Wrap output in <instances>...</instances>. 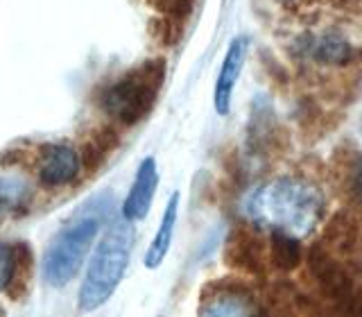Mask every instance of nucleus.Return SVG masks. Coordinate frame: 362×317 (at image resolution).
<instances>
[{"mask_svg":"<svg viewBox=\"0 0 362 317\" xmlns=\"http://www.w3.org/2000/svg\"><path fill=\"white\" fill-rule=\"evenodd\" d=\"M247 218L260 229L305 238L324 215V195L315 184L297 177L274 179L249 195Z\"/></svg>","mask_w":362,"mask_h":317,"instance_id":"obj_1","label":"nucleus"},{"mask_svg":"<svg viewBox=\"0 0 362 317\" xmlns=\"http://www.w3.org/2000/svg\"><path fill=\"white\" fill-rule=\"evenodd\" d=\"M107 213V197L90 200L57 231L43 254V277L52 288H62L75 279L79 267L84 265L86 254L90 252L100 226L105 224Z\"/></svg>","mask_w":362,"mask_h":317,"instance_id":"obj_2","label":"nucleus"},{"mask_svg":"<svg viewBox=\"0 0 362 317\" xmlns=\"http://www.w3.org/2000/svg\"><path fill=\"white\" fill-rule=\"evenodd\" d=\"M134 231L129 222H118L105 234V238L95 247L88 270L79 288V311L93 313L102 309L118 290L132 258Z\"/></svg>","mask_w":362,"mask_h":317,"instance_id":"obj_3","label":"nucleus"},{"mask_svg":"<svg viewBox=\"0 0 362 317\" xmlns=\"http://www.w3.org/2000/svg\"><path fill=\"white\" fill-rule=\"evenodd\" d=\"M165 82V62L152 59L134 71L124 73L116 84L107 88L102 98V107L111 118L124 125L141 122L156 105V98L161 93Z\"/></svg>","mask_w":362,"mask_h":317,"instance_id":"obj_4","label":"nucleus"},{"mask_svg":"<svg viewBox=\"0 0 362 317\" xmlns=\"http://www.w3.org/2000/svg\"><path fill=\"white\" fill-rule=\"evenodd\" d=\"M247 54H249V39L245 34H240V37H235L229 43V48H226L222 66L218 71V79H215L213 107L218 116H229L238 79H240L243 68L247 64Z\"/></svg>","mask_w":362,"mask_h":317,"instance_id":"obj_5","label":"nucleus"},{"mask_svg":"<svg viewBox=\"0 0 362 317\" xmlns=\"http://www.w3.org/2000/svg\"><path fill=\"white\" fill-rule=\"evenodd\" d=\"M156 188H158V168L154 158L147 156L141 161L139 170H136L134 184L122 202V220H127V222L143 220L152 209Z\"/></svg>","mask_w":362,"mask_h":317,"instance_id":"obj_6","label":"nucleus"},{"mask_svg":"<svg viewBox=\"0 0 362 317\" xmlns=\"http://www.w3.org/2000/svg\"><path fill=\"white\" fill-rule=\"evenodd\" d=\"M82 166V156L68 145H45L39 163V179L43 186H64L73 181Z\"/></svg>","mask_w":362,"mask_h":317,"instance_id":"obj_7","label":"nucleus"},{"mask_svg":"<svg viewBox=\"0 0 362 317\" xmlns=\"http://www.w3.org/2000/svg\"><path fill=\"white\" fill-rule=\"evenodd\" d=\"M202 315H247L256 313L254 299L238 286H213L211 294L202 297Z\"/></svg>","mask_w":362,"mask_h":317,"instance_id":"obj_8","label":"nucleus"},{"mask_svg":"<svg viewBox=\"0 0 362 317\" xmlns=\"http://www.w3.org/2000/svg\"><path fill=\"white\" fill-rule=\"evenodd\" d=\"M301 50L305 57H310L315 64H324V66H337V64H346L354 50H351V43L342 39L335 32H324V34H313V37L303 39Z\"/></svg>","mask_w":362,"mask_h":317,"instance_id":"obj_9","label":"nucleus"},{"mask_svg":"<svg viewBox=\"0 0 362 317\" xmlns=\"http://www.w3.org/2000/svg\"><path fill=\"white\" fill-rule=\"evenodd\" d=\"M310 270L315 279L320 281V286L326 294H331L333 299H349L351 292H354V286H351V279L346 277V272L339 267L335 260L320 252V249H315L310 254Z\"/></svg>","mask_w":362,"mask_h":317,"instance_id":"obj_10","label":"nucleus"},{"mask_svg":"<svg viewBox=\"0 0 362 317\" xmlns=\"http://www.w3.org/2000/svg\"><path fill=\"white\" fill-rule=\"evenodd\" d=\"M177 218H179V192H175L173 197H170L168 207L163 211V218H161V224H158V229L152 238L150 247H147L145 252V258L143 263L147 270H156L161 267V263L165 260L170 247H173V238H175V229H177Z\"/></svg>","mask_w":362,"mask_h":317,"instance_id":"obj_11","label":"nucleus"},{"mask_svg":"<svg viewBox=\"0 0 362 317\" xmlns=\"http://www.w3.org/2000/svg\"><path fill=\"white\" fill-rule=\"evenodd\" d=\"M269 254L274 265L281 270H292L299 265L301 260V245H299V238L297 236H290V234H283V231H269Z\"/></svg>","mask_w":362,"mask_h":317,"instance_id":"obj_12","label":"nucleus"},{"mask_svg":"<svg viewBox=\"0 0 362 317\" xmlns=\"http://www.w3.org/2000/svg\"><path fill=\"white\" fill-rule=\"evenodd\" d=\"M32 277V254L28 245H16V265H14V275H11V283H9V292L18 297L21 288H25Z\"/></svg>","mask_w":362,"mask_h":317,"instance_id":"obj_13","label":"nucleus"},{"mask_svg":"<svg viewBox=\"0 0 362 317\" xmlns=\"http://www.w3.org/2000/svg\"><path fill=\"white\" fill-rule=\"evenodd\" d=\"M14 265H16V245L0 243V292L9 288Z\"/></svg>","mask_w":362,"mask_h":317,"instance_id":"obj_14","label":"nucleus"},{"mask_svg":"<svg viewBox=\"0 0 362 317\" xmlns=\"http://www.w3.org/2000/svg\"><path fill=\"white\" fill-rule=\"evenodd\" d=\"M356 192H358V197L362 200V156H360V163H358V170H356Z\"/></svg>","mask_w":362,"mask_h":317,"instance_id":"obj_15","label":"nucleus"}]
</instances>
